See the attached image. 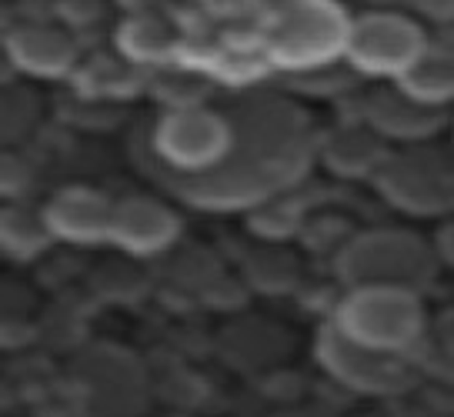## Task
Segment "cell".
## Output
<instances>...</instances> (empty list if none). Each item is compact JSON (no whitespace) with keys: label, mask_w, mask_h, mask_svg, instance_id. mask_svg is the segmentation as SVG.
I'll use <instances>...</instances> for the list:
<instances>
[{"label":"cell","mask_w":454,"mask_h":417,"mask_svg":"<svg viewBox=\"0 0 454 417\" xmlns=\"http://www.w3.org/2000/svg\"><path fill=\"white\" fill-rule=\"evenodd\" d=\"M224 104L234 117V147L224 164L160 188L200 211H257L308 174L317 137L298 104L278 94L247 90Z\"/></svg>","instance_id":"cell-1"},{"label":"cell","mask_w":454,"mask_h":417,"mask_svg":"<svg viewBox=\"0 0 454 417\" xmlns=\"http://www.w3.org/2000/svg\"><path fill=\"white\" fill-rule=\"evenodd\" d=\"M231 147L234 117L227 104H177L157 117L137 154L157 184H168L221 167Z\"/></svg>","instance_id":"cell-2"},{"label":"cell","mask_w":454,"mask_h":417,"mask_svg":"<svg viewBox=\"0 0 454 417\" xmlns=\"http://www.w3.org/2000/svg\"><path fill=\"white\" fill-rule=\"evenodd\" d=\"M438 274V251L414 230L374 228L351 237L338 254V277L348 288H431Z\"/></svg>","instance_id":"cell-3"},{"label":"cell","mask_w":454,"mask_h":417,"mask_svg":"<svg viewBox=\"0 0 454 417\" xmlns=\"http://www.w3.org/2000/svg\"><path fill=\"white\" fill-rule=\"evenodd\" d=\"M348 27L334 0H281L274 4L264 27V50L287 71H321L344 54Z\"/></svg>","instance_id":"cell-4"},{"label":"cell","mask_w":454,"mask_h":417,"mask_svg":"<svg viewBox=\"0 0 454 417\" xmlns=\"http://www.w3.org/2000/svg\"><path fill=\"white\" fill-rule=\"evenodd\" d=\"M331 324L357 344L404 354L425 331V311L418 290L368 284V288H348Z\"/></svg>","instance_id":"cell-5"},{"label":"cell","mask_w":454,"mask_h":417,"mask_svg":"<svg viewBox=\"0 0 454 417\" xmlns=\"http://www.w3.org/2000/svg\"><path fill=\"white\" fill-rule=\"evenodd\" d=\"M371 181L401 214L441 217L454 211V158L438 147L404 144L387 151Z\"/></svg>","instance_id":"cell-6"},{"label":"cell","mask_w":454,"mask_h":417,"mask_svg":"<svg viewBox=\"0 0 454 417\" xmlns=\"http://www.w3.org/2000/svg\"><path fill=\"white\" fill-rule=\"evenodd\" d=\"M425 30L418 27V20L401 11H368L351 20L344 58L355 71L397 81L425 54Z\"/></svg>","instance_id":"cell-7"},{"label":"cell","mask_w":454,"mask_h":417,"mask_svg":"<svg viewBox=\"0 0 454 417\" xmlns=\"http://www.w3.org/2000/svg\"><path fill=\"white\" fill-rule=\"evenodd\" d=\"M317 358L334 381H340L355 394H368V398L401 394L411 381L401 354H387V351L357 344L348 334H340L334 324H327L317 337Z\"/></svg>","instance_id":"cell-8"},{"label":"cell","mask_w":454,"mask_h":417,"mask_svg":"<svg viewBox=\"0 0 454 417\" xmlns=\"http://www.w3.org/2000/svg\"><path fill=\"white\" fill-rule=\"evenodd\" d=\"M444 107L418 101L401 84L378 87L364 101V124L384 141L397 144H425L444 127Z\"/></svg>","instance_id":"cell-9"},{"label":"cell","mask_w":454,"mask_h":417,"mask_svg":"<svg viewBox=\"0 0 454 417\" xmlns=\"http://www.w3.org/2000/svg\"><path fill=\"white\" fill-rule=\"evenodd\" d=\"M181 230V220L164 201L147 194H130L114 204V228L111 241L124 247L128 254L147 258L157 251H168Z\"/></svg>","instance_id":"cell-10"},{"label":"cell","mask_w":454,"mask_h":417,"mask_svg":"<svg viewBox=\"0 0 454 417\" xmlns=\"http://www.w3.org/2000/svg\"><path fill=\"white\" fill-rule=\"evenodd\" d=\"M114 204L107 194L94 188H64L51 197L43 207L47 224L54 237L71 241V244H100L111 241L114 228Z\"/></svg>","instance_id":"cell-11"},{"label":"cell","mask_w":454,"mask_h":417,"mask_svg":"<svg viewBox=\"0 0 454 417\" xmlns=\"http://www.w3.org/2000/svg\"><path fill=\"white\" fill-rule=\"evenodd\" d=\"M7 58L30 77H64L77 64V47L51 24H20L7 34Z\"/></svg>","instance_id":"cell-12"},{"label":"cell","mask_w":454,"mask_h":417,"mask_svg":"<svg viewBox=\"0 0 454 417\" xmlns=\"http://www.w3.org/2000/svg\"><path fill=\"white\" fill-rule=\"evenodd\" d=\"M317 154L325 160V167L338 177H374V171L381 167L384 154V137H378L374 130L364 127H338L327 137L317 141Z\"/></svg>","instance_id":"cell-13"},{"label":"cell","mask_w":454,"mask_h":417,"mask_svg":"<svg viewBox=\"0 0 454 417\" xmlns=\"http://www.w3.org/2000/svg\"><path fill=\"white\" fill-rule=\"evenodd\" d=\"M395 84H401L418 101L434 104V107H448L454 101V54L451 50L425 47V54L414 60Z\"/></svg>","instance_id":"cell-14"},{"label":"cell","mask_w":454,"mask_h":417,"mask_svg":"<svg viewBox=\"0 0 454 417\" xmlns=\"http://www.w3.org/2000/svg\"><path fill=\"white\" fill-rule=\"evenodd\" d=\"M54 241V230L47 224L43 211L30 207H4L0 214V244L14 260H34Z\"/></svg>","instance_id":"cell-15"},{"label":"cell","mask_w":454,"mask_h":417,"mask_svg":"<svg viewBox=\"0 0 454 417\" xmlns=\"http://www.w3.org/2000/svg\"><path fill=\"white\" fill-rule=\"evenodd\" d=\"M121 50L130 64H151V60H164L174 50V34L164 20L157 17H130L121 27Z\"/></svg>","instance_id":"cell-16"},{"label":"cell","mask_w":454,"mask_h":417,"mask_svg":"<svg viewBox=\"0 0 454 417\" xmlns=\"http://www.w3.org/2000/svg\"><path fill=\"white\" fill-rule=\"evenodd\" d=\"M411 7L431 24H441V27L454 24V0H411Z\"/></svg>","instance_id":"cell-17"},{"label":"cell","mask_w":454,"mask_h":417,"mask_svg":"<svg viewBox=\"0 0 454 417\" xmlns=\"http://www.w3.org/2000/svg\"><path fill=\"white\" fill-rule=\"evenodd\" d=\"M434 251H438V260H448V264H454V224L451 228L441 230L438 244H434Z\"/></svg>","instance_id":"cell-18"},{"label":"cell","mask_w":454,"mask_h":417,"mask_svg":"<svg viewBox=\"0 0 454 417\" xmlns=\"http://www.w3.org/2000/svg\"><path fill=\"white\" fill-rule=\"evenodd\" d=\"M368 4H374V11H397L401 4H411V0H368Z\"/></svg>","instance_id":"cell-19"}]
</instances>
